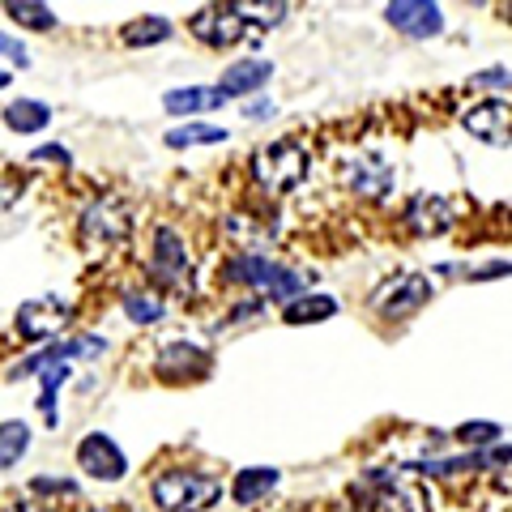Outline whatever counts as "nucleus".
I'll return each instance as SVG.
<instances>
[{"mask_svg":"<svg viewBox=\"0 0 512 512\" xmlns=\"http://www.w3.org/2000/svg\"><path fill=\"white\" fill-rule=\"evenodd\" d=\"M124 312L133 325H154L158 316H163V303H158L154 295H141V291H128L124 295Z\"/></svg>","mask_w":512,"mask_h":512,"instance_id":"obj_27","label":"nucleus"},{"mask_svg":"<svg viewBox=\"0 0 512 512\" xmlns=\"http://www.w3.org/2000/svg\"><path fill=\"white\" fill-rule=\"evenodd\" d=\"M154 504L167 508V512H205L218 504L222 483L210 474H197V470H167L154 478Z\"/></svg>","mask_w":512,"mask_h":512,"instance_id":"obj_1","label":"nucleus"},{"mask_svg":"<svg viewBox=\"0 0 512 512\" xmlns=\"http://www.w3.org/2000/svg\"><path fill=\"white\" fill-rule=\"evenodd\" d=\"M13 512H35V508H30V504H18V508H13Z\"/></svg>","mask_w":512,"mask_h":512,"instance_id":"obj_34","label":"nucleus"},{"mask_svg":"<svg viewBox=\"0 0 512 512\" xmlns=\"http://www.w3.org/2000/svg\"><path fill=\"white\" fill-rule=\"evenodd\" d=\"M214 141H227V128H214V124H184V128H171V133H167V146H171V150H184V146H214Z\"/></svg>","mask_w":512,"mask_h":512,"instance_id":"obj_23","label":"nucleus"},{"mask_svg":"<svg viewBox=\"0 0 512 512\" xmlns=\"http://www.w3.org/2000/svg\"><path fill=\"white\" fill-rule=\"evenodd\" d=\"M64 320H69V303H60V299H30V303L18 308V329H22V338H30V342L60 333Z\"/></svg>","mask_w":512,"mask_h":512,"instance_id":"obj_11","label":"nucleus"},{"mask_svg":"<svg viewBox=\"0 0 512 512\" xmlns=\"http://www.w3.org/2000/svg\"><path fill=\"white\" fill-rule=\"evenodd\" d=\"M252 175L265 192L282 197V192L303 184V175H308V154H303L295 141H274V146H265L252 158Z\"/></svg>","mask_w":512,"mask_h":512,"instance_id":"obj_2","label":"nucleus"},{"mask_svg":"<svg viewBox=\"0 0 512 512\" xmlns=\"http://www.w3.org/2000/svg\"><path fill=\"white\" fill-rule=\"evenodd\" d=\"M167 35H171V22L158 18V13H146V18L128 22V26L120 30V43H124V47H150V43H163Z\"/></svg>","mask_w":512,"mask_h":512,"instance_id":"obj_20","label":"nucleus"},{"mask_svg":"<svg viewBox=\"0 0 512 512\" xmlns=\"http://www.w3.org/2000/svg\"><path fill=\"white\" fill-rule=\"evenodd\" d=\"M384 18H389L410 39H431V35H440L444 30L440 5H423V0H393V5L384 9Z\"/></svg>","mask_w":512,"mask_h":512,"instance_id":"obj_9","label":"nucleus"},{"mask_svg":"<svg viewBox=\"0 0 512 512\" xmlns=\"http://www.w3.org/2000/svg\"><path fill=\"white\" fill-rule=\"evenodd\" d=\"M222 103H227V94L214 90V86H188V90H167L163 107L171 111V116H192V111H218Z\"/></svg>","mask_w":512,"mask_h":512,"instance_id":"obj_17","label":"nucleus"},{"mask_svg":"<svg viewBox=\"0 0 512 512\" xmlns=\"http://www.w3.org/2000/svg\"><path fill=\"white\" fill-rule=\"evenodd\" d=\"M150 274H154V282H163V286H171V291L188 295V286H192V261H188L184 239L175 235L171 227H158V231H154Z\"/></svg>","mask_w":512,"mask_h":512,"instance_id":"obj_4","label":"nucleus"},{"mask_svg":"<svg viewBox=\"0 0 512 512\" xmlns=\"http://www.w3.org/2000/svg\"><path fill=\"white\" fill-rule=\"evenodd\" d=\"M406 222L419 235H444L457 222V214H453V205H448L444 197H414L410 210H406Z\"/></svg>","mask_w":512,"mask_h":512,"instance_id":"obj_15","label":"nucleus"},{"mask_svg":"<svg viewBox=\"0 0 512 512\" xmlns=\"http://www.w3.org/2000/svg\"><path fill=\"white\" fill-rule=\"evenodd\" d=\"M457 440H466V444H495V440H504V427L500 423H466V427H457Z\"/></svg>","mask_w":512,"mask_h":512,"instance_id":"obj_28","label":"nucleus"},{"mask_svg":"<svg viewBox=\"0 0 512 512\" xmlns=\"http://www.w3.org/2000/svg\"><path fill=\"white\" fill-rule=\"evenodd\" d=\"M427 295H431V282H427L423 274L393 278V282H389V286H384V291L376 295V312H380V316H389V320H397V316H410L414 308H423Z\"/></svg>","mask_w":512,"mask_h":512,"instance_id":"obj_10","label":"nucleus"},{"mask_svg":"<svg viewBox=\"0 0 512 512\" xmlns=\"http://www.w3.org/2000/svg\"><path fill=\"white\" fill-rule=\"evenodd\" d=\"M0 56H9L13 64H18V69H26V64H30V56H26V47H22L18 39H9V35H5V30H0Z\"/></svg>","mask_w":512,"mask_h":512,"instance_id":"obj_29","label":"nucleus"},{"mask_svg":"<svg viewBox=\"0 0 512 512\" xmlns=\"http://www.w3.org/2000/svg\"><path fill=\"white\" fill-rule=\"evenodd\" d=\"M231 9H235V18L244 26H278L286 13H291L282 0H274V5H248V0H239V5H231Z\"/></svg>","mask_w":512,"mask_h":512,"instance_id":"obj_25","label":"nucleus"},{"mask_svg":"<svg viewBox=\"0 0 512 512\" xmlns=\"http://www.w3.org/2000/svg\"><path fill=\"white\" fill-rule=\"evenodd\" d=\"M470 128V133L478 141H491V146H508V103H478L474 111H466V120H461Z\"/></svg>","mask_w":512,"mask_h":512,"instance_id":"obj_14","label":"nucleus"},{"mask_svg":"<svg viewBox=\"0 0 512 512\" xmlns=\"http://www.w3.org/2000/svg\"><path fill=\"white\" fill-rule=\"evenodd\" d=\"M508 82V69H487V73H474L470 86L474 90H487V86H504Z\"/></svg>","mask_w":512,"mask_h":512,"instance_id":"obj_30","label":"nucleus"},{"mask_svg":"<svg viewBox=\"0 0 512 512\" xmlns=\"http://www.w3.org/2000/svg\"><path fill=\"white\" fill-rule=\"evenodd\" d=\"M35 158H39V163H52V158H56V163H69V154H64L60 146H43V150H35Z\"/></svg>","mask_w":512,"mask_h":512,"instance_id":"obj_32","label":"nucleus"},{"mask_svg":"<svg viewBox=\"0 0 512 512\" xmlns=\"http://www.w3.org/2000/svg\"><path fill=\"white\" fill-rule=\"evenodd\" d=\"M30 487H35V491H64V495L77 491V483H69V478H35Z\"/></svg>","mask_w":512,"mask_h":512,"instance_id":"obj_31","label":"nucleus"},{"mask_svg":"<svg viewBox=\"0 0 512 512\" xmlns=\"http://www.w3.org/2000/svg\"><path fill=\"white\" fill-rule=\"evenodd\" d=\"M372 483L380 487L376 500L389 512H427V491L414 483V470H380Z\"/></svg>","mask_w":512,"mask_h":512,"instance_id":"obj_6","label":"nucleus"},{"mask_svg":"<svg viewBox=\"0 0 512 512\" xmlns=\"http://www.w3.org/2000/svg\"><path fill=\"white\" fill-rule=\"evenodd\" d=\"M338 312V299H329V295H299L286 303V325H312V320H325Z\"/></svg>","mask_w":512,"mask_h":512,"instance_id":"obj_19","label":"nucleus"},{"mask_svg":"<svg viewBox=\"0 0 512 512\" xmlns=\"http://www.w3.org/2000/svg\"><path fill=\"white\" fill-rule=\"evenodd\" d=\"M9 18L13 22H22V26H30V30H52L56 26V13L47 9V5H30V0H9Z\"/></svg>","mask_w":512,"mask_h":512,"instance_id":"obj_26","label":"nucleus"},{"mask_svg":"<svg viewBox=\"0 0 512 512\" xmlns=\"http://www.w3.org/2000/svg\"><path fill=\"white\" fill-rule=\"evenodd\" d=\"M26 444H30L26 423H0V470H9L26 453Z\"/></svg>","mask_w":512,"mask_h":512,"instance_id":"obj_24","label":"nucleus"},{"mask_svg":"<svg viewBox=\"0 0 512 512\" xmlns=\"http://www.w3.org/2000/svg\"><path fill=\"white\" fill-rule=\"evenodd\" d=\"M0 86H9V73L5 69H0Z\"/></svg>","mask_w":512,"mask_h":512,"instance_id":"obj_33","label":"nucleus"},{"mask_svg":"<svg viewBox=\"0 0 512 512\" xmlns=\"http://www.w3.org/2000/svg\"><path fill=\"white\" fill-rule=\"evenodd\" d=\"M128 231H133V214H128V205L120 197H111V192L82 210V244L94 252L124 244Z\"/></svg>","mask_w":512,"mask_h":512,"instance_id":"obj_3","label":"nucleus"},{"mask_svg":"<svg viewBox=\"0 0 512 512\" xmlns=\"http://www.w3.org/2000/svg\"><path fill=\"white\" fill-rule=\"evenodd\" d=\"M393 163L376 150H363L359 158H350V188L363 192V197H384L393 188Z\"/></svg>","mask_w":512,"mask_h":512,"instance_id":"obj_12","label":"nucleus"},{"mask_svg":"<svg viewBox=\"0 0 512 512\" xmlns=\"http://www.w3.org/2000/svg\"><path fill=\"white\" fill-rule=\"evenodd\" d=\"M278 470H239L235 478V500L239 504H256V500H265L269 491L278 487Z\"/></svg>","mask_w":512,"mask_h":512,"instance_id":"obj_22","label":"nucleus"},{"mask_svg":"<svg viewBox=\"0 0 512 512\" xmlns=\"http://www.w3.org/2000/svg\"><path fill=\"white\" fill-rule=\"evenodd\" d=\"M205 367H210L205 350L188 346V342H175V346H167L163 355H158V372L163 376H201Z\"/></svg>","mask_w":512,"mask_h":512,"instance_id":"obj_18","label":"nucleus"},{"mask_svg":"<svg viewBox=\"0 0 512 512\" xmlns=\"http://www.w3.org/2000/svg\"><path fill=\"white\" fill-rule=\"evenodd\" d=\"M269 73H274V64L269 60H235L227 73H222V94H252L269 82Z\"/></svg>","mask_w":512,"mask_h":512,"instance_id":"obj_16","label":"nucleus"},{"mask_svg":"<svg viewBox=\"0 0 512 512\" xmlns=\"http://www.w3.org/2000/svg\"><path fill=\"white\" fill-rule=\"evenodd\" d=\"M227 278L231 282H252V286H261V291H274L286 303H291V295H299V286H303L295 269L274 265V261H265V256H239V261L227 265Z\"/></svg>","mask_w":512,"mask_h":512,"instance_id":"obj_5","label":"nucleus"},{"mask_svg":"<svg viewBox=\"0 0 512 512\" xmlns=\"http://www.w3.org/2000/svg\"><path fill=\"white\" fill-rule=\"evenodd\" d=\"M47 120H52V111H47V103H35V99H18L5 111V124L13 133H39Z\"/></svg>","mask_w":512,"mask_h":512,"instance_id":"obj_21","label":"nucleus"},{"mask_svg":"<svg viewBox=\"0 0 512 512\" xmlns=\"http://www.w3.org/2000/svg\"><path fill=\"white\" fill-rule=\"evenodd\" d=\"M103 350H107L103 338H73V342H60L52 350H43V355L18 363V367H13V376H35V372H47V367H69V359H77V355H103Z\"/></svg>","mask_w":512,"mask_h":512,"instance_id":"obj_13","label":"nucleus"},{"mask_svg":"<svg viewBox=\"0 0 512 512\" xmlns=\"http://www.w3.org/2000/svg\"><path fill=\"white\" fill-rule=\"evenodd\" d=\"M188 30H192V35H197L201 43H210V47H235L239 39L248 35V26L235 18V9H231V5H214V9L192 13Z\"/></svg>","mask_w":512,"mask_h":512,"instance_id":"obj_7","label":"nucleus"},{"mask_svg":"<svg viewBox=\"0 0 512 512\" xmlns=\"http://www.w3.org/2000/svg\"><path fill=\"white\" fill-rule=\"evenodd\" d=\"M77 461H82V470L90 478H103V483H116V478H124V470H128L120 444H111L103 431H94V436H86L77 444Z\"/></svg>","mask_w":512,"mask_h":512,"instance_id":"obj_8","label":"nucleus"}]
</instances>
